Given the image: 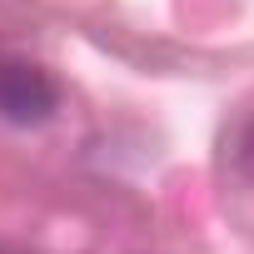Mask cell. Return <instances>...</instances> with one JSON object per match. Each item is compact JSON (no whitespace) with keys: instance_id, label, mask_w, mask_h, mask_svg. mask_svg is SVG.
Instances as JSON below:
<instances>
[{"instance_id":"1","label":"cell","mask_w":254,"mask_h":254,"mask_svg":"<svg viewBox=\"0 0 254 254\" xmlns=\"http://www.w3.org/2000/svg\"><path fill=\"white\" fill-rule=\"evenodd\" d=\"M60 105V90L45 70L35 65H20V60H5L0 65V120L10 125H40L50 120Z\"/></svg>"},{"instance_id":"2","label":"cell","mask_w":254,"mask_h":254,"mask_svg":"<svg viewBox=\"0 0 254 254\" xmlns=\"http://www.w3.org/2000/svg\"><path fill=\"white\" fill-rule=\"evenodd\" d=\"M234 155H239V170H244V175H254V115H249V125L239 130V145H234Z\"/></svg>"}]
</instances>
